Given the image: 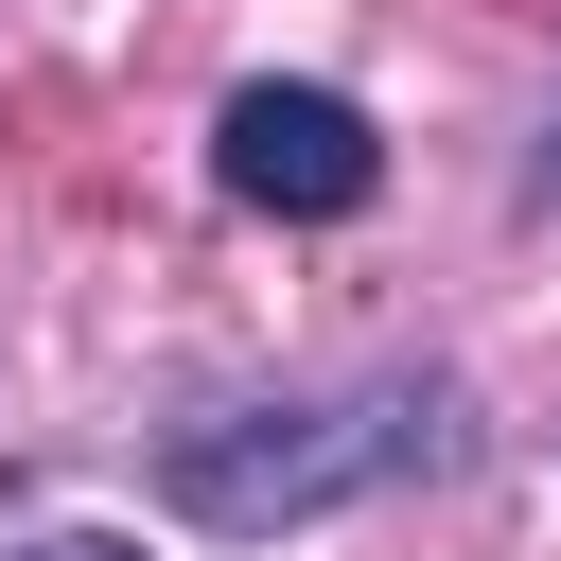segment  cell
<instances>
[{
	"label": "cell",
	"mask_w": 561,
	"mask_h": 561,
	"mask_svg": "<svg viewBox=\"0 0 561 561\" xmlns=\"http://www.w3.org/2000/svg\"><path fill=\"white\" fill-rule=\"evenodd\" d=\"M456 456V386H351V403H228V421H175L158 456V508L210 526V543H263V526H316V508H368L403 473Z\"/></svg>",
	"instance_id": "obj_1"
},
{
	"label": "cell",
	"mask_w": 561,
	"mask_h": 561,
	"mask_svg": "<svg viewBox=\"0 0 561 561\" xmlns=\"http://www.w3.org/2000/svg\"><path fill=\"white\" fill-rule=\"evenodd\" d=\"M210 175H228L245 210H280V228H351V210L386 193V140H368L351 88H228Z\"/></svg>",
	"instance_id": "obj_2"
},
{
	"label": "cell",
	"mask_w": 561,
	"mask_h": 561,
	"mask_svg": "<svg viewBox=\"0 0 561 561\" xmlns=\"http://www.w3.org/2000/svg\"><path fill=\"white\" fill-rule=\"evenodd\" d=\"M526 210H561V123H543V158H526Z\"/></svg>",
	"instance_id": "obj_3"
},
{
	"label": "cell",
	"mask_w": 561,
	"mask_h": 561,
	"mask_svg": "<svg viewBox=\"0 0 561 561\" xmlns=\"http://www.w3.org/2000/svg\"><path fill=\"white\" fill-rule=\"evenodd\" d=\"M35 561H140V543H88V526H53V543H35Z\"/></svg>",
	"instance_id": "obj_4"
}]
</instances>
